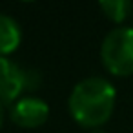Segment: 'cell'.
Returning a JSON list of instances; mask_svg holds the SVG:
<instances>
[{
    "label": "cell",
    "instance_id": "obj_1",
    "mask_svg": "<svg viewBox=\"0 0 133 133\" xmlns=\"http://www.w3.org/2000/svg\"><path fill=\"white\" fill-rule=\"evenodd\" d=\"M117 91L104 77H88L75 84L68 98V108L82 128H100L113 115Z\"/></svg>",
    "mask_w": 133,
    "mask_h": 133
},
{
    "label": "cell",
    "instance_id": "obj_2",
    "mask_svg": "<svg viewBox=\"0 0 133 133\" xmlns=\"http://www.w3.org/2000/svg\"><path fill=\"white\" fill-rule=\"evenodd\" d=\"M104 68L117 77L133 75V28L120 26L111 29L100 44Z\"/></svg>",
    "mask_w": 133,
    "mask_h": 133
},
{
    "label": "cell",
    "instance_id": "obj_3",
    "mask_svg": "<svg viewBox=\"0 0 133 133\" xmlns=\"http://www.w3.org/2000/svg\"><path fill=\"white\" fill-rule=\"evenodd\" d=\"M49 117V106L37 97H20L11 106V120L20 128H38Z\"/></svg>",
    "mask_w": 133,
    "mask_h": 133
},
{
    "label": "cell",
    "instance_id": "obj_4",
    "mask_svg": "<svg viewBox=\"0 0 133 133\" xmlns=\"http://www.w3.org/2000/svg\"><path fill=\"white\" fill-rule=\"evenodd\" d=\"M24 91V68L8 57H0V104H15Z\"/></svg>",
    "mask_w": 133,
    "mask_h": 133
},
{
    "label": "cell",
    "instance_id": "obj_5",
    "mask_svg": "<svg viewBox=\"0 0 133 133\" xmlns=\"http://www.w3.org/2000/svg\"><path fill=\"white\" fill-rule=\"evenodd\" d=\"M22 40L20 28L15 18L0 13V57L13 53Z\"/></svg>",
    "mask_w": 133,
    "mask_h": 133
},
{
    "label": "cell",
    "instance_id": "obj_6",
    "mask_svg": "<svg viewBox=\"0 0 133 133\" xmlns=\"http://www.w3.org/2000/svg\"><path fill=\"white\" fill-rule=\"evenodd\" d=\"M98 8L111 22H117V24L124 22L133 11V4L129 0H102Z\"/></svg>",
    "mask_w": 133,
    "mask_h": 133
},
{
    "label": "cell",
    "instance_id": "obj_7",
    "mask_svg": "<svg viewBox=\"0 0 133 133\" xmlns=\"http://www.w3.org/2000/svg\"><path fill=\"white\" fill-rule=\"evenodd\" d=\"M42 84V75L35 68H24V89L35 91Z\"/></svg>",
    "mask_w": 133,
    "mask_h": 133
},
{
    "label": "cell",
    "instance_id": "obj_8",
    "mask_svg": "<svg viewBox=\"0 0 133 133\" xmlns=\"http://www.w3.org/2000/svg\"><path fill=\"white\" fill-rule=\"evenodd\" d=\"M2 122H4V106L0 104V128H2Z\"/></svg>",
    "mask_w": 133,
    "mask_h": 133
},
{
    "label": "cell",
    "instance_id": "obj_9",
    "mask_svg": "<svg viewBox=\"0 0 133 133\" xmlns=\"http://www.w3.org/2000/svg\"><path fill=\"white\" fill-rule=\"evenodd\" d=\"M91 133H106V131H102V129H95V131H91Z\"/></svg>",
    "mask_w": 133,
    "mask_h": 133
},
{
    "label": "cell",
    "instance_id": "obj_10",
    "mask_svg": "<svg viewBox=\"0 0 133 133\" xmlns=\"http://www.w3.org/2000/svg\"><path fill=\"white\" fill-rule=\"evenodd\" d=\"M131 28H133V26H131Z\"/></svg>",
    "mask_w": 133,
    "mask_h": 133
}]
</instances>
